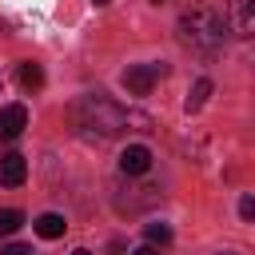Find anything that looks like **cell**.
<instances>
[{"label":"cell","instance_id":"6da1fadb","mask_svg":"<svg viewBox=\"0 0 255 255\" xmlns=\"http://www.w3.org/2000/svg\"><path fill=\"white\" fill-rule=\"evenodd\" d=\"M72 116H76V128L84 131V135H100V139H108V135H116V131H124V128H147L151 120L147 116H139V112H128V108H120V104H112L108 96H84L76 108H72Z\"/></svg>","mask_w":255,"mask_h":255},{"label":"cell","instance_id":"7a4b0ae2","mask_svg":"<svg viewBox=\"0 0 255 255\" xmlns=\"http://www.w3.org/2000/svg\"><path fill=\"white\" fill-rule=\"evenodd\" d=\"M223 36H227V28H223V16H219L215 8L195 4V8H187V12L179 16V40H183V48H191V52L211 56V52L223 48Z\"/></svg>","mask_w":255,"mask_h":255},{"label":"cell","instance_id":"3957f363","mask_svg":"<svg viewBox=\"0 0 255 255\" xmlns=\"http://www.w3.org/2000/svg\"><path fill=\"white\" fill-rule=\"evenodd\" d=\"M163 72H167L163 64H131V68H128V72L120 76V84H124V88H128L131 96H147V92L155 88V80H159Z\"/></svg>","mask_w":255,"mask_h":255},{"label":"cell","instance_id":"277c9868","mask_svg":"<svg viewBox=\"0 0 255 255\" xmlns=\"http://www.w3.org/2000/svg\"><path fill=\"white\" fill-rule=\"evenodd\" d=\"M227 28L235 36H255V0H231L227 8Z\"/></svg>","mask_w":255,"mask_h":255},{"label":"cell","instance_id":"5b68a950","mask_svg":"<svg viewBox=\"0 0 255 255\" xmlns=\"http://www.w3.org/2000/svg\"><path fill=\"white\" fill-rule=\"evenodd\" d=\"M24 128H28V108L24 104L0 108V139H16V135H24Z\"/></svg>","mask_w":255,"mask_h":255},{"label":"cell","instance_id":"8992f818","mask_svg":"<svg viewBox=\"0 0 255 255\" xmlns=\"http://www.w3.org/2000/svg\"><path fill=\"white\" fill-rule=\"evenodd\" d=\"M151 167V151L143 147V143H128L124 151H120V171L124 175H143Z\"/></svg>","mask_w":255,"mask_h":255},{"label":"cell","instance_id":"52a82bcc","mask_svg":"<svg viewBox=\"0 0 255 255\" xmlns=\"http://www.w3.org/2000/svg\"><path fill=\"white\" fill-rule=\"evenodd\" d=\"M24 175H28L24 155H16V151L0 155V187H20V183H24Z\"/></svg>","mask_w":255,"mask_h":255},{"label":"cell","instance_id":"ba28073f","mask_svg":"<svg viewBox=\"0 0 255 255\" xmlns=\"http://www.w3.org/2000/svg\"><path fill=\"white\" fill-rule=\"evenodd\" d=\"M32 227H36V235H40V239H60L68 223H64V215H56V211H44V215H40Z\"/></svg>","mask_w":255,"mask_h":255},{"label":"cell","instance_id":"9c48e42d","mask_svg":"<svg viewBox=\"0 0 255 255\" xmlns=\"http://www.w3.org/2000/svg\"><path fill=\"white\" fill-rule=\"evenodd\" d=\"M16 80H20V88H24V92H40V88H44V68H40V64H32V60H24V64H20V72H16Z\"/></svg>","mask_w":255,"mask_h":255},{"label":"cell","instance_id":"30bf717a","mask_svg":"<svg viewBox=\"0 0 255 255\" xmlns=\"http://www.w3.org/2000/svg\"><path fill=\"white\" fill-rule=\"evenodd\" d=\"M207 96H211V80H195V88L187 92V104H183V108H187V112H199V108L207 104Z\"/></svg>","mask_w":255,"mask_h":255},{"label":"cell","instance_id":"8fae6325","mask_svg":"<svg viewBox=\"0 0 255 255\" xmlns=\"http://www.w3.org/2000/svg\"><path fill=\"white\" fill-rule=\"evenodd\" d=\"M143 235H147V247H167L171 243V227L167 223H147Z\"/></svg>","mask_w":255,"mask_h":255},{"label":"cell","instance_id":"7c38bea8","mask_svg":"<svg viewBox=\"0 0 255 255\" xmlns=\"http://www.w3.org/2000/svg\"><path fill=\"white\" fill-rule=\"evenodd\" d=\"M20 227H24V211H16V207L0 211V235H16Z\"/></svg>","mask_w":255,"mask_h":255},{"label":"cell","instance_id":"4fadbf2b","mask_svg":"<svg viewBox=\"0 0 255 255\" xmlns=\"http://www.w3.org/2000/svg\"><path fill=\"white\" fill-rule=\"evenodd\" d=\"M239 215H243L247 223H255V195H243V199H239Z\"/></svg>","mask_w":255,"mask_h":255},{"label":"cell","instance_id":"5bb4252c","mask_svg":"<svg viewBox=\"0 0 255 255\" xmlns=\"http://www.w3.org/2000/svg\"><path fill=\"white\" fill-rule=\"evenodd\" d=\"M0 255H32V251H28V247H24V243H8V247H4V251H0Z\"/></svg>","mask_w":255,"mask_h":255},{"label":"cell","instance_id":"9a60e30c","mask_svg":"<svg viewBox=\"0 0 255 255\" xmlns=\"http://www.w3.org/2000/svg\"><path fill=\"white\" fill-rule=\"evenodd\" d=\"M131 255H159L155 247H139V251H131Z\"/></svg>","mask_w":255,"mask_h":255},{"label":"cell","instance_id":"2e32d148","mask_svg":"<svg viewBox=\"0 0 255 255\" xmlns=\"http://www.w3.org/2000/svg\"><path fill=\"white\" fill-rule=\"evenodd\" d=\"M72 255H92V251H84V247H76V251H72Z\"/></svg>","mask_w":255,"mask_h":255},{"label":"cell","instance_id":"e0dca14e","mask_svg":"<svg viewBox=\"0 0 255 255\" xmlns=\"http://www.w3.org/2000/svg\"><path fill=\"white\" fill-rule=\"evenodd\" d=\"M92 4H100V8H104V4H112V0H92Z\"/></svg>","mask_w":255,"mask_h":255},{"label":"cell","instance_id":"ac0fdd59","mask_svg":"<svg viewBox=\"0 0 255 255\" xmlns=\"http://www.w3.org/2000/svg\"><path fill=\"white\" fill-rule=\"evenodd\" d=\"M227 255H231V251H227Z\"/></svg>","mask_w":255,"mask_h":255}]
</instances>
